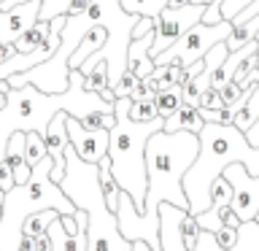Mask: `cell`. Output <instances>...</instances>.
Here are the masks:
<instances>
[{"label": "cell", "mask_w": 259, "mask_h": 251, "mask_svg": "<svg viewBox=\"0 0 259 251\" xmlns=\"http://www.w3.org/2000/svg\"><path fill=\"white\" fill-rule=\"evenodd\" d=\"M62 111L73 119H84L92 111L113 113V103L103 100L97 92H89L81 70H70V87L62 95H46L32 84L11 89L8 105L0 111V162L6 157L8 138L14 133H40L46 138L52 119Z\"/></svg>", "instance_id": "1"}, {"label": "cell", "mask_w": 259, "mask_h": 251, "mask_svg": "<svg viewBox=\"0 0 259 251\" xmlns=\"http://www.w3.org/2000/svg\"><path fill=\"white\" fill-rule=\"evenodd\" d=\"M232 162L246 165L254 178H259V149L246 141L235 124H208L200 133V157L184 176V192L189 200V214L200 216L210 208V186Z\"/></svg>", "instance_id": "2"}, {"label": "cell", "mask_w": 259, "mask_h": 251, "mask_svg": "<svg viewBox=\"0 0 259 251\" xmlns=\"http://www.w3.org/2000/svg\"><path fill=\"white\" fill-rule=\"evenodd\" d=\"M130 97H116L113 103V116L116 124L111 130V173L116 178L119 189L133 197L138 214L146 211V192H149V173H146V146L149 138L165 130V119L154 121H133L130 119Z\"/></svg>", "instance_id": "3"}, {"label": "cell", "mask_w": 259, "mask_h": 251, "mask_svg": "<svg viewBox=\"0 0 259 251\" xmlns=\"http://www.w3.org/2000/svg\"><path fill=\"white\" fill-rule=\"evenodd\" d=\"M52 157H46L32 168L27 184H19L11 192H6L3 219H0V251H19L22 224L30 214L57 211L60 216H76L78 208L73 205V200L60 189V184L52 181Z\"/></svg>", "instance_id": "4"}, {"label": "cell", "mask_w": 259, "mask_h": 251, "mask_svg": "<svg viewBox=\"0 0 259 251\" xmlns=\"http://www.w3.org/2000/svg\"><path fill=\"white\" fill-rule=\"evenodd\" d=\"M92 24L95 22L89 19L87 14L68 16V22H65V27H62V44H60V49H57V54L52 57V60H46L44 65H38V68H32L27 73H19V76H11L8 78L11 89L32 84L46 95L68 92V87H70V60H73V54L78 52L81 40H84V35L89 32Z\"/></svg>", "instance_id": "5"}, {"label": "cell", "mask_w": 259, "mask_h": 251, "mask_svg": "<svg viewBox=\"0 0 259 251\" xmlns=\"http://www.w3.org/2000/svg\"><path fill=\"white\" fill-rule=\"evenodd\" d=\"M232 22H219V24H194V27L186 32V35L173 44L167 52H162L159 57H154V65L157 68H165V65H181V68H192L194 62H200L216 44H224L227 38L232 35Z\"/></svg>", "instance_id": "6"}, {"label": "cell", "mask_w": 259, "mask_h": 251, "mask_svg": "<svg viewBox=\"0 0 259 251\" xmlns=\"http://www.w3.org/2000/svg\"><path fill=\"white\" fill-rule=\"evenodd\" d=\"M208 6H181V8H165L157 16V35H154V46H151V60L159 57L162 52H167L173 44H178L194 24L202 22Z\"/></svg>", "instance_id": "7"}, {"label": "cell", "mask_w": 259, "mask_h": 251, "mask_svg": "<svg viewBox=\"0 0 259 251\" xmlns=\"http://www.w3.org/2000/svg\"><path fill=\"white\" fill-rule=\"evenodd\" d=\"M222 176L232 184V192H235L230 208L238 214V219L243 224L256 222V216H259V178L251 176L246 170V165H240V162H232Z\"/></svg>", "instance_id": "8"}, {"label": "cell", "mask_w": 259, "mask_h": 251, "mask_svg": "<svg viewBox=\"0 0 259 251\" xmlns=\"http://www.w3.org/2000/svg\"><path fill=\"white\" fill-rule=\"evenodd\" d=\"M68 138L73 151L78 154L89 165H100V162L108 157V146H111V133L108 130H87L78 119L68 116Z\"/></svg>", "instance_id": "9"}, {"label": "cell", "mask_w": 259, "mask_h": 251, "mask_svg": "<svg viewBox=\"0 0 259 251\" xmlns=\"http://www.w3.org/2000/svg\"><path fill=\"white\" fill-rule=\"evenodd\" d=\"M189 211H181L170 202H162L159 205V251H189L184 246V235H181V222ZM130 251H154L149 243L138 240L133 243Z\"/></svg>", "instance_id": "10"}, {"label": "cell", "mask_w": 259, "mask_h": 251, "mask_svg": "<svg viewBox=\"0 0 259 251\" xmlns=\"http://www.w3.org/2000/svg\"><path fill=\"white\" fill-rule=\"evenodd\" d=\"M40 3H44V0H30V3H24V6L11 8V11H0V44L3 46L16 44V40L38 22Z\"/></svg>", "instance_id": "11"}, {"label": "cell", "mask_w": 259, "mask_h": 251, "mask_svg": "<svg viewBox=\"0 0 259 251\" xmlns=\"http://www.w3.org/2000/svg\"><path fill=\"white\" fill-rule=\"evenodd\" d=\"M68 116L70 113H57L52 119V124L46 130V154L52 157L54 168H52V181L54 184H62L65 178V170H68V159H65V151H68L70 146V138H68Z\"/></svg>", "instance_id": "12"}, {"label": "cell", "mask_w": 259, "mask_h": 251, "mask_svg": "<svg viewBox=\"0 0 259 251\" xmlns=\"http://www.w3.org/2000/svg\"><path fill=\"white\" fill-rule=\"evenodd\" d=\"M154 35L157 32H149V35L138 38L130 44V54H127V70H133L138 78H149L154 73V60H151V46H154Z\"/></svg>", "instance_id": "13"}, {"label": "cell", "mask_w": 259, "mask_h": 251, "mask_svg": "<svg viewBox=\"0 0 259 251\" xmlns=\"http://www.w3.org/2000/svg\"><path fill=\"white\" fill-rule=\"evenodd\" d=\"M194 251H227V248H219L216 240H213V232L202 230L200 240H197V248H194ZM230 251H259V224L256 222H246V224H243L238 246L230 248Z\"/></svg>", "instance_id": "14"}, {"label": "cell", "mask_w": 259, "mask_h": 251, "mask_svg": "<svg viewBox=\"0 0 259 251\" xmlns=\"http://www.w3.org/2000/svg\"><path fill=\"white\" fill-rule=\"evenodd\" d=\"M46 235H49V240H52V251H89V224L76 235V238H70V235L65 232L60 219H54L52 227L46 230Z\"/></svg>", "instance_id": "15"}, {"label": "cell", "mask_w": 259, "mask_h": 251, "mask_svg": "<svg viewBox=\"0 0 259 251\" xmlns=\"http://www.w3.org/2000/svg\"><path fill=\"white\" fill-rule=\"evenodd\" d=\"M108 44V27L105 24H92L89 27V32L84 35V40H81V46H78V52L73 54V60H70V70H78L81 65H84L92 54H97L100 49Z\"/></svg>", "instance_id": "16"}, {"label": "cell", "mask_w": 259, "mask_h": 251, "mask_svg": "<svg viewBox=\"0 0 259 251\" xmlns=\"http://www.w3.org/2000/svg\"><path fill=\"white\" fill-rule=\"evenodd\" d=\"M202 127H205V121L200 116V108H194V105H181L173 116L165 119V133H194L200 135Z\"/></svg>", "instance_id": "17"}, {"label": "cell", "mask_w": 259, "mask_h": 251, "mask_svg": "<svg viewBox=\"0 0 259 251\" xmlns=\"http://www.w3.org/2000/svg\"><path fill=\"white\" fill-rule=\"evenodd\" d=\"M49 35H52V22H35L32 27L24 32V35L16 40V54H30V52H35V49H40L49 40Z\"/></svg>", "instance_id": "18"}, {"label": "cell", "mask_w": 259, "mask_h": 251, "mask_svg": "<svg viewBox=\"0 0 259 251\" xmlns=\"http://www.w3.org/2000/svg\"><path fill=\"white\" fill-rule=\"evenodd\" d=\"M232 35L224 40L227 49L230 52H238V49H243L246 44H251V40H256L259 35V14L254 16V19H248V22H243V24H232Z\"/></svg>", "instance_id": "19"}, {"label": "cell", "mask_w": 259, "mask_h": 251, "mask_svg": "<svg viewBox=\"0 0 259 251\" xmlns=\"http://www.w3.org/2000/svg\"><path fill=\"white\" fill-rule=\"evenodd\" d=\"M54 219H60L57 211H38V214H30L22 224V235H30V238H40L46 235V230L52 227Z\"/></svg>", "instance_id": "20"}, {"label": "cell", "mask_w": 259, "mask_h": 251, "mask_svg": "<svg viewBox=\"0 0 259 251\" xmlns=\"http://www.w3.org/2000/svg\"><path fill=\"white\" fill-rule=\"evenodd\" d=\"M154 103H157V111L162 119L173 116V113L184 105V87H170L165 89V92H159L157 97H154Z\"/></svg>", "instance_id": "21"}, {"label": "cell", "mask_w": 259, "mask_h": 251, "mask_svg": "<svg viewBox=\"0 0 259 251\" xmlns=\"http://www.w3.org/2000/svg\"><path fill=\"white\" fill-rule=\"evenodd\" d=\"M84 84L89 92H97V95H103V92H108L111 89V78H108V62L100 60L95 65L92 70H89V76H84Z\"/></svg>", "instance_id": "22"}, {"label": "cell", "mask_w": 259, "mask_h": 251, "mask_svg": "<svg viewBox=\"0 0 259 251\" xmlns=\"http://www.w3.org/2000/svg\"><path fill=\"white\" fill-rule=\"evenodd\" d=\"M24 157H27V165L35 168L38 162H44L46 154V138L40 133H27V141H24Z\"/></svg>", "instance_id": "23"}, {"label": "cell", "mask_w": 259, "mask_h": 251, "mask_svg": "<svg viewBox=\"0 0 259 251\" xmlns=\"http://www.w3.org/2000/svg\"><path fill=\"white\" fill-rule=\"evenodd\" d=\"M232 184L227 181L224 176H219L213 186H210V208H224V205H230L232 202Z\"/></svg>", "instance_id": "24"}, {"label": "cell", "mask_w": 259, "mask_h": 251, "mask_svg": "<svg viewBox=\"0 0 259 251\" xmlns=\"http://www.w3.org/2000/svg\"><path fill=\"white\" fill-rule=\"evenodd\" d=\"M159 95V81L149 76V78H141L135 84V89L130 92V100L133 103H141V100H154V97Z\"/></svg>", "instance_id": "25"}, {"label": "cell", "mask_w": 259, "mask_h": 251, "mask_svg": "<svg viewBox=\"0 0 259 251\" xmlns=\"http://www.w3.org/2000/svg\"><path fill=\"white\" fill-rule=\"evenodd\" d=\"M181 235H184V246H186V248H189V251L197 248V240H200V235H202V227L197 224V216H192V214L184 216Z\"/></svg>", "instance_id": "26"}, {"label": "cell", "mask_w": 259, "mask_h": 251, "mask_svg": "<svg viewBox=\"0 0 259 251\" xmlns=\"http://www.w3.org/2000/svg\"><path fill=\"white\" fill-rule=\"evenodd\" d=\"M70 3L73 0H44V3H40L38 19L40 22H52V19H57V16H65L68 8H70Z\"/></svg>", "instance_id": "27"}, {"label": "cell", "mask_w": 259, "mask_h": 251, "mask_svg": "<svg viewBox=\"0 0 259 251\" xmlns=\"http://www.w3.org/2000/svg\"><path fill=\"white\" fill-rule=\"evenodd\" d=\"M81 124H84L87 130H113V124H116V116L113 113H103V111H92V113H87L84 119H78Z\"/></svg>", "instance_id": "28"}, {"label": "cell", "mask_w": 259, "mask_h": 251, "mask_svg": "<svg viewBox=\"0 0 259 251\" xmlns=\"http://www.w3.org/2000/svg\"><path fill=\"white\" fill-rule=\"evenodd\" d=\"M130 119H133V121H154V119H159L157 103H154V100L133 103V105H130Z\"/></svg>", "instance_id": "29"}, {"label": "cell", "mask_w": 259, "mask_h": 251, "mask_svg": "<svg viewBox=\"0 0 259 251\" xmlns=\"http://www.w3.org/2000/svg\"><path fill=\"white\" fill-rule=\"evenodd\" d=\"M238 238H240V230H235V227H222V230L213 232L216 246H219V248H227V251L238 246Z\"/></svg>", "instance_id": "30"}, {"label": "cell", "mask_w": 259, "mask_h": 251, "mask_svg": "<svg viewBox=\"0 0 259 251\" xmlns=\"http://www.w3.org/2000/svg\"><path fill=\"white\" fill-rule=\"evenodd\" d=\"M138 81H141V78H138L133 70H124V76H121V78L116 81V84L111 87V89H113V95H116V97H130V92L135 89Z\"/></svg>", "instance_id": "31"}, {"label": "cell", "mask_w": 259, "mask_h": 251, "mask_svg": "<svg viewBox=\"0 0 259 251\" xmlns=\"http://www.w3.org/2000/svg\"><path fill=\"white\" fill-rule=\"evenodd\" d=\"M200 108L202 111H219V108H224V100H222V92L213 87H208L205 92L200 95Z\"/></svg>", "instance_id": "32"}, {"label": "cell", "mask_w": 259, "mask_h": 251, "mask_svg": "<svg viewBox=\"0 0 259 251\" xmlns=\"http://www.w3.org/2000/svg\"><path fill=\"white\" fill-rule=\"evenodd\" d=\"M219 92H222V100H224L227 108H232V111H235V105H238V103H240V97H243V87H240V84H235V81H230V84H224L222 89H219Z\"/></svg>", "instance_id": "33"}, {"label": "cell", "mask_w": 259, "mask_h": 251, "mask_svg": "<svg viewBox=\"0 0 259 251\" xmlns=\"http://www.w3.org/2000/svg\"><path fill=\"white\" fill-rule=\"evenodd\" d=\"M254 0H222V19L232 22L235 16H238L243 8H248Z\"/></svg>", "instance_id": "34"}, {"label": "cell", "mask_w": 259, "mask_h": 251, "mask_svg": "<svg viewBox=\"0 0 259 251\" xmlns=\"http://www.w3.org/2000/svg\"><path fill=\"white\" fill-rule=\"evenodd\" d=\"M14 186H16V176H14L11 165L3 159V162H0V189H3V192H11Z\"/></svg>", "instance_id": "35"}, {"label": "cell", "mask_w": 259, "mask_h": 251, "mask_svg": "<svg viewBox=\"0 0 259 251\" xmlns=\"http://www.w3.org/2000/svg\"><path fill=\"white\" fill-rule=\"evenodd\" d=\"M149 32H157V19H151V16H141V22H138L135 30H133V40L149 35Z\"/></svg>", "instance_id": "36"}, {"label": "cell", "mask_w": 259, "mask_h": 251, "mask_svg": "<svg viewBox=\"0 0 259 251\" xmlns=\"http://www.w3.org/2000/svg\"><path fill=\"white\" fill-rule=\"evenodd\" d=\"M92 3H95V0H73L65 16H81V14H87L89 8H92Z\"/></svg>", "instance_id": "37"}, {"label": "cell", "mask_w": 259, "mask_h": 251, "mask_svg": "<svg viewBox=\"0 0 259 251\" xmlns=\"http://www.w3.org/2000/svg\"><path fill=\"white\" fill-rule=\"evenodd\" d=\"M246 141H248L251 146H254V149H259V121H256V124L246 133Z\"/></svg>", "instance_id": "38"}, {"label": "cell", "mask_w": 259, "mask_h": 251, "mask_svg": "<svg viewBox=\"0 0 259 251\" xmlns=\"http://www.w3.org/2000/svg\"><path fill=\"white\" fill-rule=\"evenodd\" d=\"M35 251H52V240H49V235L35 238Z\"/></svg>", "instance_id": "39"}, {"label": "cell", "mask_w": 259, "mask_h": 251, "mask_svg": "<svg viewBox=\"0 0 259 251\" xmlns=\"http://www.w3.org/2000/svg\"><path fill=\"white\" fill-rule=\"evenodd\" d=\"M19 251H35V238H30V235H22Z\"/></svg>", "instance_id": "40"}, {"label": "cell", "mask_w": 259, "mask_h": 251, "mask_svg": "<svg viewBox=\"0 0 259 251\" xmlns=\"http://www.w3.org/2000/svg\"><path fill=\"white\" fill-rule=\"evenodd\" d=\"M24 3H30V0H3V3H0V11H11V8L24 6Z\"/></svg>", "instance_id": "41"}, {"label": "cell", "mask_w": 259, "mask_h": 251, "mask_svg": "<svg viewBox=\"0 0 259 251\" xmlns=\"http://www.w3.org/2000/svg\"><path fill=\"white\" fill-rule=\"evenodd\" d=\"M197 3L200 6H210V3H222V0H194V6H197Z\"/></svg>", "instance_id": "42"}, {"label": "cell", "mask_w": 259, "mask_h": 251, "mask_svg": "<svg viewBox=\"0 0 259 251\" xmlns=\"http://www.w3.org/2000/svg\"><path fill=\"white\" fill-rule=\"evenodd\" d=\"M3 202H6V192L0 189V219H3Z\"/></svg>", "instance_id": "43"}, {"label": "cell", "mask_w": 259, "mask_h": 251, "mask_svg": "<svg viewBox=\"0 0 259 251\" xmlns=\"http://www.w3.org/2000/svg\"><path fill=\"white\" fill-rule=\"evenodd\" d=\"M6 105H8V95H0V111H3Z\"/></svg>", "instance_id": "44"}, {"label": "cell", "mask_w": 259, "mask_h": 251, "mask_svg": "<svg viewBox=\"0 0 259 251\" xmlns=\"http://www.w3.org/2000/svg\"><path fill=\"white\" fill-rule=\"evenodd\" d=\"M256 68H259V52H256Z\"/></svg>", "instance_id": "45"}, {"label": "cell", "mask_w": 259, "mask_h": 251, "mask_svg": "<svg viewBox=\"0 0 259 251\" xmlns=\"http://www.w3.org/2000/svg\"><path fill=\"white\" fill-rule=\"evenodd\" d=\"M0 46H3V44H0Z\"/></svg>", "instance_id": "46"}]
</instances>
